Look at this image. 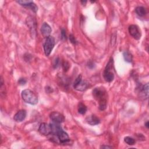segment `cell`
Returning a JSON list of instances; mask_svg holds the SVG:
<instances>
[{
    "label": "cell",
    "instance_id": "cell-18",
    "mask_svg": "<svg viewBox=\"0 0 149 149\" xmlns=\"http://www.w3.org/2000/svg\"><path fill=\"white\" fill-rule=\"evenodd\" d=\"M87 111L86 106L82 102H80L78 105V112L81 115H84Z\"/></svg>",
    "mask_w": 149,
    "mask_h": 149
},
{
    "label": "cell",
    "instance_id": "cell-9",
    "mask_svg": "<svg viewBox=\"0 0 149 149\" xmlns=\"http://www.w3.org/2000/svg\"><path fill=\"white\" fill-rule=\"evenodd\" d=\"M49 117H50V119L55 123H61L65 121L64 116L62 113L54 111L51 112L49 115Z\"/></svg>",
    "mask_w": 149,
    "mask_h": 149
},
{
    "label": "cell",
    "instance_id": "cell-6",
    "mask_svg": "<svg viewBox=\"0 0 149 149\" xmlns=\"http://www.w3.org/2000/svg\"><path fill=\"white\" fill-rule=\"evenodd\" d=\"M16 2L24 7L30 9L31 10H33L35 13L37 12L38 10V7L32 1L21 0V1H17Z\"/></svg>",
    "mask_w": 149,
    "mask_h": 149
},
{
    "label": "cell",
    "instance_id": "cell-27",
    "mask_svg": "<svg viewBox=\"0 0 149 149\" xmlns=\"http://www.w3.org/2000/svg\"><path fill=\"white\" fill-rule=\"evenodd\" d=\"M48 90H49L50 93L53 91L52 89V88H51L50 87H46V92H47V93L48 91Z\"/></svg>",
    "mask_w": 149,
    "mask_h": 149
},
{
    "label": "cell",
    "instance_id": "cell-2",
    "mask_svg": "<svg viewBox=\"0 0 149 149\" xmlns=\"http://www.w3.org/2000/svg\"><path fill=\"white\" fill-rule=\"evenodd\" d=\"M22 97L24 101L31 105H36L38 102V98L36 94L29 89L24 90L22 92Z\"/></svg>",
    "mask_w": 149,
    "mask_h": 149
},
{
    "label": "cell",
    "instance_id": "cell-25",
    "mask_svg": "<svg viewBox=\"0 0 149 149\" xmlns=\"http://www.w3.org/2000/svg\"><path fill=\"white\" fill-rule=\"evenodd\" d=\"M59 59L58 58H56L55 61H54V67L55 68H57V66H58V64H59Z\"/></svg>",
    "mask_w": 149,
    "mask_h": 149
},
{
    "label": "cell",
    "instance_id": "cell-3",
    "mask_svg": "<svg viewBox=\"0 0 149 149\" xmlns=\"http://www.w3.org/2000/svg\"><path fill=\"white\" fill-rule=\"evenodd\" d=\"M113 58H111L104 72V77L105 81L108 82H111L113 80L114 73H113Z\"/></svg>",
    "mask_w": 149,
    "mask_h": 149
},
{
    "label": "cell",
    "instance_id": "cell-14",
    "mask_svg": "<svg viewBox=\"0 0 149 149\" xmlns=\"http://www.w3.org/2000/svg\"><path fill=\"white\" fill-rule=\"evenodd\" d=\"M26 116V111L24 109L19 110L17 113L14 115L13 119L16 122H22L23 121Z\"/></svg>",
    "mask_w": 149,
    "mask_h": 149
},
{
    "label": "cell",
    "instance_id": "cell-13",
    "mask_svg": "<svg viewBox=\"0 0 149 149\" xmlns=\"http://www.w3.org/2000/svg\"><path fill=\"white\" fill-rule=\"evenodd\" d=\"M51 31H52L51 27L47 23L45 22L42 24V26L41 28V32L44 37H47L49 36V34L51 33Z\"/></svg>",
    "mask_w": 149,
    "mask_h": 149
},
{
    "label": "cell",
    "instance_id": "cell-7",
    "mask_svg": "<svg viewBox=\"0 0 149 149\" xmlns=\"http://www.w3.org/2000/svg\"><path fill=\"white\" fill-rule=\"evenodd\" d=\"M129 34L136 40H139L141 37V32L137 25L132 24L129 27Z\"/></svg>",
    "mask_w": 149,
    "mask_h": 149
},
{
    "label": "cell",
    "instance_id": "cell-20",
    "mask_svg": "<svg viewBox=\"0 0 149 149\" xmlns=\"http://www.w3.org/2000/svg\"><path fill=\"white\" fill-rule=\"evenodd\" d=\"M124 141L126 143H127L128 145H133L134 144V143H136V141L135 140L131 137H129V136H126L124 138Z\"/></svg>",
    "mask_w": 149,
    "mask_h": 149
},
{
    "label": "cell",
    "instance_id": "cell-1",
    "mask_svg": "<svg viewBox=\"0 0 149 149\" xmlns=\"http://www.w3.org/2000/svg\"><path fill=\"white\" fill-rule=\"evenodd\" d=\"M94 98L99 102V109L104 111L107 108V91L103 87L95 88L93 91Z\"/></svg>",
    "mask_w": 149,
    "mask_h": 149
},
{
    "label": "cell",
    "instance_id": "cell-26",
    "mask_svg": "<svg viewBox=\"0 0 149 149\" xmlns=\"http://www.w3.org/2000/svg\"><path fill=\"white\" fill-rule=\"evenodd\" d=\"M101 148H112V147L111 146H102L100 147Z\"/></svg>",
    "mask_w": 149,
    "mask_h": 149
},
{
    "label": "cell",
    "instance_id": "cell-10",
    "mask_svg": "<svg viewBox=\"0 0 149 149\" xmlns=\"http://www.w3.org/2000/svg\"><path fill=\"white\" fill-rule=\"evenodd\" d=\"M39 132L44 136H48L51 133V128L50 124H47L45 123H42L38 128Z\"/></svg>",
    "mask_w": 149,
    "mask_h": 149
},
{
    "label": "cell",
    "instance_id": "cell-5",
    "mask_svg": "<svg viewBox=\"0 0 149 149\" xmlns=\"http://www.w3.org/2000/svg\"><path fill=\"white\" fill-rule=\"evenodd\" d=\"M88 83L85 81L82 80L81 75H79L74 80L73 83V87L78 91H84L87 89Z\"/></svg>",
    "mask_w": 149,
    "mask_h": 149
},
{
    "label": "cell",
    "instance_id": "cell-22",
    "mask_svg": "<svg viewBox=\"0 0 149 149\" xmlns=\"http://www.w3.org/2000/svg\"><path fill=\"white\" fill-rule=\"evenodd\" d=\"M61 37L62 38L63 40H66V31L65 29H62L61 30Z\"/></svg>",
    "mask_w": 149,
    "mask_h": 149
},
{
    "label": "cell",
    "instance_id": "cell-4",
    "mask_svg": "<svg viewBox=\"0 0 149 149\" xmlns=\"http://www.w3.org/2000/svg\"><path fill=\"white\" fill-rule=\"evenodd\" d=\"M55 39L52 36H49L46 38L44 44V50L47 56H48L50 55L55 46Z\"/></svg>",
    "mask_w": 149,
    "mask_h": 149
},
{
    "label": "cell",
    "instance_id": "cell-21",
    "mask_svg": "<svg viewBox=\"0 0 149 149\" xmlns=\"http://www.w3.org/2000/svg\"><path fill=\"white\" fill-rule=\"evenodd\" d=\"M69 40H70V42H71L72 43L74 44H76L77 43V41H76V39H75V38H74V37L73 36V34H70V35L69 36Z\"/></svg>",
    "mask_w": 149,
    "mask_h": 149
},
{
    "label": "cell",
    "instance_id": "cell-8",
    "mask_svg": "<svg viewBox=\"0 0 149 149\" xmlns=\"http://www.w3.org/2000/svg\"><path fill=\"white\" fill-rule=\"evenodd\" d=\"M26 24L29 28L30 29V33L32 34V38L34 37L36 34V22L34 17L31 16H29L26 19Z\"/></svg>",
    "mask_w": 149,
    "mask_h": 149
},
{
    "label": "cell",
    "instance_id": "cell-12",
    "mask_svg": "<svg viewBox=\"0 0 149 149\" xmlns=\"http://www.w3.org/2000/svg\"><path fill=\"white\" fill-rule=\"evenodd\" d=\"M56 136H57V138L58 139V140L61 144H65L70 141L68 134L63 130L59 132Z\"/></svg>",
    "mask_w": 149,
    "mask_h": 149
},
{
    "label": "cell",
    "instance_id": "cell-17",
    "mask_svg": "<svg viewBox=\"0 0 149 149\" xmlns=\"http://www.w3.org/2000/svg\"><path fill=\"white\" fill-rule=\"evenodd\" d=\"M135 12L137 13V15L139 16H144L147 13L146 9L143 6H137L135 9Z\"/></svg>",
    "mask_w": 149,
    "mask_h": 149
},
{
    "label": "cell",
    "instance_id": "cell-11",
    "mask_svg": "<svg viewBox=\"0 0 149 149\" xmlns=\"http://www.w3.org/2000/svg\"><path fill=\"white\" fill-rule=\"evenodd\" d=\"M139 97L140 99L145 100L148 97V84L147 83L144 85L140 90L139 93Z\"/></svg>",
    "mask_w": 149,
    "mask_h": 149
},
{
    "label": "cell",
    "instance_id": "cell-16",
    "mask_svg": "<svg viewBox=\"0 0 149 149\" xmlns=\"http://www.w3.org/2000/svg\"><path fill=\"white\" fill-rule=\"evenodd\" d=\"M59 124V123H55V122L50 124L51 128V134L56 136L59 132H61L62 130H63L62 129L61 126Z\"/></svg>",
    "mask_w": 149,
    "mask_h": 149
},
{
    "label": "cell",
    "instance_id": "cell-29",
    "mask_svg": "<svg viewBox=\"0 0 149 149\" xmlns=\"http://www.w3.org/2000/svg\"><path fill=\"white\" fill-rule=\"evenodd\" d=\"M81 2L82 3V4H83V5H85V4H86V3L87 2V1H81Z\"/></svg>",
    "mask_w": 149,
    "mask_h": 149
},
{
    "label": "cell",
    "instance_id": "cell-19",
    "mask_svg": "<svg viewBox=\"0 0 149 149\" xmlns=\"http://www.w3.org/2000/svg\"><path fill=\"white\" fill-rule=\"evenodd\" d=\"M123 58H124L125 61H126L127 62H131L132 61L133 56L129 52H127V51L124 52L123 54Z\"/></svg>",
    "mask_w": 149,
    "mask_h": 149
},
{
    "label": "cell",
    "instance_id": "cell-15",
    "mask_svg": "<svg viewBox=\"0 0 149 149\" xmlns=\"http://www.w3.org/2000/svg\"><path fill=\"white\" fill-rule=\"evenodd\" d=\"M86 120L87 123H88L90 125H96L100 123V119L94 115H91L90 116H88L86 118Z\"/></svg>",
    "mask_w": 149,
    "mask_h": 149
},
{
    "label": "cell",
    "instance_id": "cell-28",
    "mask_svg": "<svg viewBox=\"0 0 149 149\" xmlns=\"http://www.w3.org/2000/svg\"><path fill=\"white\" fill-rule=\"evenodd\" d=\"M145 125H146V127H147V128H148L149 127V125H148V121H147L146 123H145Z\"/></svg>",
    "mask_w": 149,
    "mask_h": 149
},
{
    "label": "cell",
    "instance_id": "cell-24",
    "mask_svg": "<svg viewBox=\"0 0 149 149\" xmlns=\"http://www.w3.org/2000/svg\"><path fill=\"white\" fill-rule=\"evenodd\" d=\"M18 83H19V84H20V85H24V84H26V80L24 79H23V78H20V79L19 80Z\"/></svg>",
    "mask_w": 149,
    "mask_h": 149
},
{
    "label": "cell",
    "instance_id": "cell-23",
    "mask_svg": "<svg viewBox=\"0 0 149 149\" xmlns=\"http://www.w3.org/2000/svg\"><path fill=\"white\" fill-rule=\"evenodd\" d=\"M62 66H63V68L64 70H67L69 68V65L67 62H64L63 63Z\"/></svg>",
    "mask_w": 149,
    "mask_h": 149
}]
</instances>
